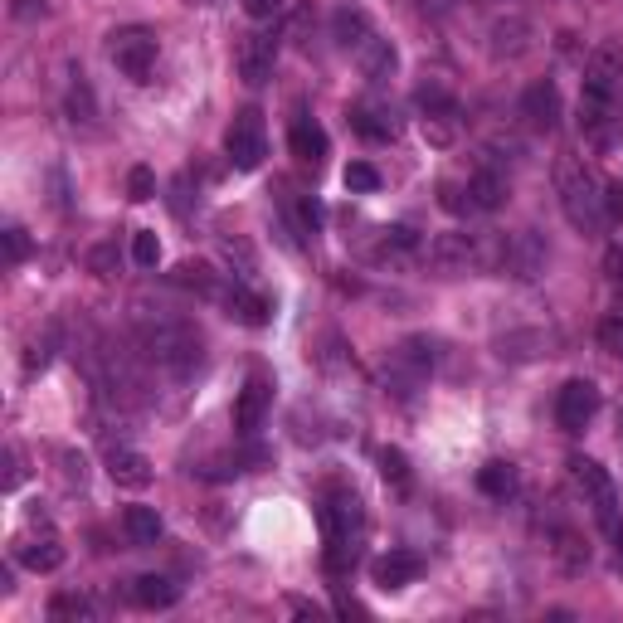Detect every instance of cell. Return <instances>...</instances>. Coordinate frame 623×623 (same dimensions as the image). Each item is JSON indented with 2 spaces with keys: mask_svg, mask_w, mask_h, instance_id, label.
Wrapping results in <instances>:
<instances>
[{
  "mask_svg": "<svg viewBox=\"0 0 623 623\" xmlns=\"http://www.w3.org/2000/svg\"><path fill=\"white\" fill-rule=\"evenodd\" d=\"M502 258H507V239L492 234V229H448L429 244V263L458 278V273H502Z\"/></svg>",
  "mask_w": 623,
  "mask_h": 623,
  "instance_id": "6da1fadb",
  "label": "cell"
},
{
  "mask_svg": "<svg viewBox=\"0 0 623 623\" xmlns=\"http://www.w3.org/2000/svg\"><path fill=\"white\" fill-rule=\"evenodd\" d=\"M555 190H560V210L580 234H599L604 229V185L589 171L580 156H560L555 161Z\"/></svg>",
  "mask_w": 623,
  "mask_h": 623,
  "instance_id": "7a4b0ae2",
  "label": "cell"
},
{
  "mask_svg": "<svg viewBox=\"0 0 623 623\" xmlns=\"http://www.w3.org/2000/svg\"><path fill=\"white\" fill-rule=\"evenodd\" d=\"M137 336H142V351H147L156 366L176 370V375H185V370L200 366V331L190 327V322H181V317H151V312H142L137 317Z\"/></svg>",
  "mask_w": 623,
  "mask_h": 623,
  "instance_id": "3957f363",
  "label": "cell"
},
{
  "mask_svg": "<svg viewBox=\"0 0 623 623\" xmlns=\"http://www.w3.org/2000/svg\"><path fill=\"white\" fill-rule=\"evenodd\" d=\"M570 473H575V482H580V492L589 497V507H594V516H599V526L614 536V531H619V492H614L609 473H604L594 458H575Z\"/></svg>",
  "mask_w": 623,
  "mask_h": 623,
  "instance_id": "277c9868",
  "label": "cell"
},
{
  "mask_svg": "<svg viewBox=\"0 0 623 623\" xmlns=\"http://www.w3.org/2000/svg\"><path fill=\"white\" fill-rule=\"evenodd\" d=\"M224 151L239 171H258L263 156H268V137H263V117L254 108H244L234 122H229V137H224Z\"/></svg>",
  "mask_w": 623,
  "mask_h": 623,
  "instance_id": "5b68a950",
  "label": "cell"
},
{
  "mask_svg": "<svg viewBox=\"0 0 623 623\" xmlns=\"http://www.w3.org/2000/svg\"><path fill=\"white\" fill-rule=\"evenodd\" d=\"M108 49H112V64H117L127 78H137V83H147L151 78V64H156V35H151V30L127 25V30L112 35Z\"/></svg>",
  "mask_w": 623,
  "mask_h": 623,
  "instance_id": "8992f818",
  "label": "cell"
},
{
  "mask_svg": "<svg viewBox=\"0 0 623 623\" xmlns=\"http://www.w3.org/2000/svg\"><path fill=\"white\" fill-rule=\"evenodd\" d=\"M599 414V390L589 380H565L555 395V424L565 434H585V424Z\"/></svg>",
  "mask_w": 623,
  "mask_h": 623,
  "instance_id": "52a82bcc",
  "label": "cell"
},
{
  "mask_svg": "<svg viewBox=\"0 0 623 623\" xmlns=\"http://www.w3.org/2000/svg\"><path fill=\"white\" fill-rule=\"evenodd\" d=\"M580 132H585L589 147L609 151L614 142L623 137V117H619V103L614 98H580Z\"/></svg>",
  "mask_w": 623,
  "mask_h": 623,
  "instance_id": "ba28073f",
  "label": "cell"
},
{
  "mask_svg": "<svg viewBox=\"0 0 623 623\" xmlns=\"http://www.w3.org/2000/svg\"><path fill=\"white\" fill-rule=\"evenodd\" d=\"M429 370H434V341L429 336H409V341H400V351L390 356V380L400 385V395H409Z\"/></svg>",
  "mask_w": 623,
  "mask_h": 623,
  "instance_id": "9c48e42d",
  "label": "cell"
},
{
  "mask_svg": "<svg viewBox=\"0 0 623 623\" xmlns=\"http://www.w3.org/2000/svg\"><path fill=\"white\" fill-rule=\"evenodd\" d=\"M546 239L536 234V229H521L507 239V258H502V273H512L521 283H531V278H541L546 273Z\"/></svg>",
  "mask_w": 623,
  "mask_h": 623,
  "instance_id": "30bf717a",
  "label": "cell"
},
{
  "mask_svg": "<svg viewBox=\"0 0 623 623\" xmlns=\"http://www.w3.org/2000/svg\"><path fill=\"white\" fill-rule=\"evenodd\" d=\"M623 88V54L614 44H599L589 49L585 59V93L589 98H619Z\"/></svg>",
  "mask_w": 623,
  "mask_h": 623,
  "instance_id": "8fae6325",
  "label": "cell"
},
{
  "mask_svg": "<svg viewBox=\"0 0 623 623\" xmlns=\"http://www.w3.org/2000/svg\"><path fill=\"white\" fill-rule=\"evenodd\" d=\"M268 404H273V380H268L263 370H254V375L244 380V390H239V404H234V429H239V434H258Z\"/></svg>",
  "mask_w": 623,
  "mask_h": 623,
  "instance_id": "7c38bea8",
  "label": "cell"
},
{
  "mask_svg": "<svg viewBox=\"0 0 623 623\" xmlns=\"http://www.w3.org/2000/svg\"><path fill=\"white\" fill-rule=\"evenodd\" d=\"M487 49H492V59L526 54V49H531V20H526V15H497V20L487 25Z\"/></svg>",
  "mask_w": 623,
  "mask_h": 623,
  "instance_id": "4fadbf2b",
  "label": "cell"
},
{
  "mask_svg": "<svg viewBox=\"0 0 623 623\" xmlns=\"http://www.w3.org/2000/svg\"><path fill=\"white\" fill-rule=\"evenodd\" d=\"M278 64V39L273 35H249L239 44V78L244 83H268Z\"/></svg>",
  "mask_w": 623,
  "mask_h": 623,
  "instance_id": "5bb4252c",
  "label": "cell"
},
{
  "mask_svg": "<svg viewBox=\"0 0 623 623\" xmlns=\"http://www.w3.org/2000/svg\"><path fill=\"white\" fill-rule=\"evenodd\" d=\"M521 117L536 127V132H555L560 127V88L555 83H531L521 93Z\"/></svg>",
  "mask_w": 623,
  "mask_h": 623,
  "instance_id": "9a60e30c",
  "label": "cell"
},
{
  "mask_svg": "<svg viewBox=\"0 0 623 623\" xmlns=\"http://www.w3.org/2000/svg\"><path fill=\"white\" fill-rule=\"evenodd\" d=\"M351 127L370 137V142H395L400 137V112L390 103H356L351 108Z\"/></svg>",
  "mask_w": 623,
  "mask_h": 623,
  "instance_id": "2e32d148",
  "label": "cell"
},
{
  "mask_svg": "<svg viewBox=\"0 0 623 623\" xmlns=\"http://www.w3.org/2000/svg\"><path fill=\"white\" fill-rule=\"evenodd\" d=\"M419 575H424V560L414 550H390V555L375 560V585L380 589H404V585H414Z\"/></svg>",
  "mask_w": 623,
  "mask_h": 623,
  "instance_id": "e0dca14e",
  "label": "cell"
},
{
  "mask_svg": "<svg viewBox=\"0 0 623 623\" xmlns=\"http://www.w3.org/2000/svg\"><path fill=\"white\" fill-rule=\"evenodd\" d=\"M356 64H361V74L370 78V83H385V78H395V69H400V54H395V44L380 35H370L361 49H356Z\"/></svg>",
  "mask_w": 623,
  "mask_h": 623,
  "instance_id": "ac0fdd59",
  "label": "cell"
},
{
  "mask_svg": "<svg viewBox=\"0 0 623 623\" xmlns=\"http://www.w3.org/2000/svg\"><path fill=\"white\" fill-rule=\"evenodd\" d=\"M468 200H473V210H502L507 205V176L502 171H492V166H477L473 176H468Z\"/></svg>",
  "mask_w": 623,
  "mask_h": 623,
  "instance_id": "d6986e66",
  "label": "cell"
},
{
  "mask_svg": "<svg viewBox=\"0 0 623 623\" xmlns=\"http://www.w3.org/2000/svg\"><path fill=\"white\" fill-rule=\"evenodd\" d=\"M108 473L117 487H147L151 482V463L147 453H137V448H112L108 453Z\"/></svg>",
  "mask_w": 623,
  "mask_h": 623,
  "instance_id": "ffe728a7",
  "label": "cell"
},
{
  "mask_svg": "<svg viewBox=\"0 0 623 623\" xmlns=\"http://www.w3.org/2000/svg\"><path fill=\"white\" fill-rule=\"evenodd\" d=\"M288 147H293L297 161H307V166H322L327 161V132L317 127V122H293V132H288Z\"/></svg>",
  "mask_w": 623,
  "mask_h": 623,
  "instance_id": "44dd1931",
  "label": "cell"
},
{
  "mask_svg": "<svg viewBox=\"0 0 623 623\" xmlns=\"http://www.w3.org/2000/svg\"><path fill=\"white\" fill-rule=\"evenodd\" d=\"M224 302H229V317H239L244 327H268V317H273V307H268V297H258L249 293V288H229L224 293Z\"/></svg>",
  "mask_w": 623,
  "mask_h": 623,
  "instance_id": "7402d4cb",
  "label": "cell"
},
{
  "mask_svg": "<svg viewBox=\"0 0 623 623\" xmlns=\"http://www.w3.org/2000/svg\"><path fill=\"white\" fill-rule=\"evenodd\" d=\"M331 35H336V44L341 49H361L370 39V20H366V10H356V5H346V10H336V20H331Z\"/></svg>",
  "mask_w": 623,
  "mask_h": 623,
  "instance_id": "603a6c76",
  "label": "cell"
},
{
  "mask_svg": "<svg viewBox=\"0 0 623 623\" xmlns=\"http://www.w3.org/2000/svg\"><path fill=\"white\" fill-rule=\"evenodd\" d=\"M20 565L25 570H39V575H49V570H59L64 565V546H59V536H39V541H30V546H20Z\"/></svg>",
  "mask_w": 623,
  "mask_h": 623,
  "instance_id": "cb8c5ba5",
  "label": "cell"
},
{
  "mask_svg": "<svg viewBox=\"0 0 623 623\" xmlns=\"http://www.w3.org/2000/svg\"><path fill=\"white\" fill-rule=\"evenodd\" d=\"M122 531H127L132 546H156L161 541V516H156V507H127Z\"/></svg>",
  "mask_w": 623,
  "mask_h": 623,
  "instance_id": "d4e9b609",
  "label": "cell"
},
{
  "mask_svg": "<svg viewBox=\"0 0 623 623\" xmlns=\"http://www.w3.org/2000/svg\"><path fill=\"white\" fill-rule=\"evenodd\" d=\"M132 594H137L142 609H171V604H176V585H171L166 575H142V580L132 585Z\"/></svg>",
  "mask_w": 623,
  "mask_h": 623,
  "instance_id": "484cf974",
  "label": "cell"
},
{
  "mask_svg": "<svg viewBox=\"0 0 623 623\" xmlns=\"http://www.w3.org/2000/svg\"><path fill=\"white\" fill-rule=\"evenodd\" d=\"M171 278H176L181 288H190V293H200V297H220V273L205 268V263H181Z\"/></svg>",
  "mask_w": 623,
  "mask_h": 623,
  "instance_id": "4316f807",
  "label": "cell"
},
{
  "mask_svg": "<svg viewBox=\"0 0 623 623\" xmlns=\"http://www.w3.org/2000/svg\"><path fill=\"white\" fill-rule=\"evenodd\" d=\"M477 487H482L487 497L507 502V497L516 492V468H512V463H487V468L477 473Z\"/></svg>",
  "mask_w": 623,
  "mask_h": 623,
  "instance_id": "83f0119b",
  "label": "cell"
},
{
  "mask_svg": "<svg viewBox=\"0 0 623 623\" xmlns=\"http://www.w3.org/2000/svg\"><path fill=\"white\" fill-rule=\"evenodd\" d=\"M555 560H560V570L580 575V570L589 565V546L575 536V531H560V536H555Z\"/></svg>",
  "mask_w": 623,
  "mask_h": 623,
  "instance_id": "f1b7e54d",
  "label": "cell"
},
{
  "mask_svg": "<svg viewBox=\"0 0 623 623\" xmlns=\"http://www.w3.org/2000/svg\"><path fill=\"white\" fill-rule=\"evenodd\" d=\"M414 103H419V112H424V117H439V112H458V103L448 98V88H443V83H419V88H414Z\"/></svg>",
  "mask_w": 623,
  "mask_h": 623,
  "instance_id": "f546056e",
  "label": "cell"
},
{
  "mask_svg": "<svg viewBox=\"0 0 623 623\" xmlns=\"http://www.w3.org/2000/svg\"><path fill=\"white\" fill-rule=\"evenodd\" d=\"M424 137H429L434 147H453V137H458V112H439V117H424Z\"/></svg>",
  "mask_w": 623,
  "mask_h": 623,
  "instance_id": "4dcf8cb0",
  "label": "cell"
},
{
  "mask_svg": "<svg viewBox=\"0 0 623 623\" xmlns=\"http://www.w3.org/2000/svg\"><path fill=\"white\" fill-rule=\"evenodd\" d=\"M341 181H346V190H356V195H370V190H380V171L370 161H351Z\"/></svg>",
  "mask_w": 623,
  "mask_h": 623,
  "instance_id": "1f68e13d",
  "label": "cell"
},
{
  "mask_svg": "<svg viewBox=\"0 0 623 623\" xmlns=\"http://www.w3.org/2000/svg\"><path fill=\"white\" fill-rule=\"evenodd\" d=\"M380 477L395 482V487H409V458H404L400 448H385V453H380Z\"/></svg>",
  "mask_w": 623,
  "mask_h": 623,
  "instance_id": "d6a6232c",
  "label": "cell"
},
{
  "mask_svg": "<svg viewBox=\"0 0 623 623\" xmlns=\"http://www.w3.org/2000/svg\"><path fill=\"white\" fill-rule=\"evenodd\" d=\"M132 258H137L142 268H156V263H161V239H156L151 229H137V234H132Z\"/></svg>",
  "mask_w": 623,
  "mask_h": 623,
  "instance_id": "836d02e7",
  "label": "cell"
},
{
  "mask_svg": "<svg viewBox=\"0 0 623 623\" xmlns=\"http://www.w3.org/2000/svg\"><path fill=\"white\" fill-rule=\"evenodd\" d=\"M49 614H54V619H88L93 604H88L83 594H59V599L49 604Z\"/></svg>",
  "mask_w": 623,
  "mask_h": 623,
  "instance_id": "e575fe53",
  "label": "cell"
},
{
  "mask_svg": "<svg viewBox=\"0 0 623 623\" xmlns=\"http://www.w3.org/2000/svg\"><path fill=\"white\" fill-rule=\"evenodd\" d=\"M151 195H156V176H151L147 166H132V171H127V200L142 205V200H151Z\"/></svg>",
  "mask_w": 623,
  "mask_h": 623,
  "instance_id": "d590c367",
  "label": "cell"
},
{
  "mask_svg": "<svg viewBox=\"0 0 623 623\" xmlns=\"http://www.w3.org/2000/svg\"><path fill=\"white\" fill-rule=\"evenodd\" d=\"M599 346L623 361V317H604V322H599Z\"/></svg>",
  "mask_w": 623,
  "mask_h": 623,
  "instance_id": "8d00e7d4",
  "label": "cell"
},
{
  "mask_svg": "<svg viewBox=\"0 0 623 623\" xmlns=\"http://www.w3.org/2000/svg\"><path fill=\"white\" fill-rule=\"evenodd\" d=\"M439 205L448 215H473V200H468V185H439Z\"/></svg>",
  "mask_w": 623,
  "mask_h": 623,
  "instance_id": "74e56055",
  "label": "cell"
},
{
  "mask_svg": "<svg viewBox=\"0 0 623 623\" xmlns=\"http://www.w3.org/2000/svg\"><path fill=\"white\" fill-rule=\"evenodd\" d=\"M322 220H327V215H322V205H317L312 195H302V200H297V229H302V234H317Z\"/></svg>",
  "mask_w": 623,
  "mask_h": 623,
  "instance_id": "f35d334b",
  "label": "cell"
},
{
  "mask_svg": "<svg viewBox=\"0 0 623 623\" xmlns=\"http://www.w3.org/2000/svg\"><path fill=\"white\" fill-rule=\"evenodd\" d=\"M0 239H5V258H10V263H25V258H30V239H25L20 224H10Z\"/></svg>",
  "mask_w": 623,
  "mask_h": 623,
  "instance_id": "ab89813d",
  "label": "cell"
},
{
  "mask_svg": "<svg viewBox=\"0 0 623 623\" xmlns=\"http://www.w3.org/2000/svg\"><path fill=\"white\" fill-rule=\"evenodd\" d=\"M283 10V0H244V15L249 20H273Z\"/></svg>",
  "mask_w": 623,
  "mask_h": 623,
  "instance_id": "60d3db41",
  "label": "cell"
},
{
  "mask_svg": "<svg viewBox=\"0 0 623 623\" xmlns=\"http://www.w3.org/2000/svg\"><path fill=\"white\" fill-rule=\"evenodd\" d=\"M604 210L614 220H623V185H604Z\"/></svg>",
  "mask_w": 623,
  "mask_h": 623,
  "instance_id": "b9f144b4",
  "label": "cell"
},
{
  "mask_svg": "<svg viewBox=\"0 0 623 623\" xmlns=\"http://www.w3.org/2000/svg\"><path fill=\"white\" fill-rule=\"evenodd\" d=\"M5 487H10V492L20 487V453H15V448H5Z\"/></svg>",
  "mask_w": 623,
  "mask_h": 623,
  "instance_id": "7bdbcfd3",
  "label": "cell"
},
{
  "mask_svg": "<svg viewBox=\"0 0 623 623\" xmlns=\"http://www.w3.org/2000/svg\"><path fill=\"white\" fill-rule=\"evenodd\" d=\"M88 268H93V273H112V244L93 249V254H88Z\"/></svg>",
  "mask_w": 623,
  "mask_h": 623,
  "instance_id": "ee69618b",
  "label": "cell"
},
{
  "mask_svg": "<svg viewBox=\"0 0 623 623\" xmlns=\"http://www.w3.org/2000/svg\"><path fill=\"white\" fill-rule=\"evenodd\" d=\"M604 268H609V283H614V288H623V254H619V249L609 254V263H604Z\"/></svg>",
  "mask_w": 623,
  "mask_h": 623,
  "instance_id": "f6af8a7d",
  "label": "cell"
},
{
  "mask_svg": "<svg viewBox=\"0 0 623 623\" xmlns=\"http://www.w3.org/2000/svg\"><path fill=\"white\" fill-rule=\"evenodd\" d=\"M293 614H307V619H317V614H322V609H317V604H312V599H293Z\"/></svg>",
  "mask_w": 623,
  "mask_h": 623,
  "instance_id": "bcb514c9",
  "label": "cell"
},
{
  "mask_svg": "<svg viewBox=\"0 0 623 623\" xmlns=\"http://www.w3.org/2000/svg\"><path fill=\"white\" fill-rule=\"evenodd\" d=\"M614 541H619V565H623V526H619V531H614Z\"/></svg>",
  "mask_w": 623,
  "mask_h": 623,
  "instance_id": "7dc6e473",
  "label": "cell"
},
{
  "mask_svg": "<svg viewBox=\"0 0 623 623\" xmlns=\"http://www.w3.org/2000/svg\"><path fill=\"white\" fill-rule=\"evenodd\" d=\"M190 5H210V0H190Z\"/></svg>",
  "mask_w": 623,
  "mask_h": 623,
  "instance_id": "c3c4849f",
  "label": "cell"
}]
</instances>
